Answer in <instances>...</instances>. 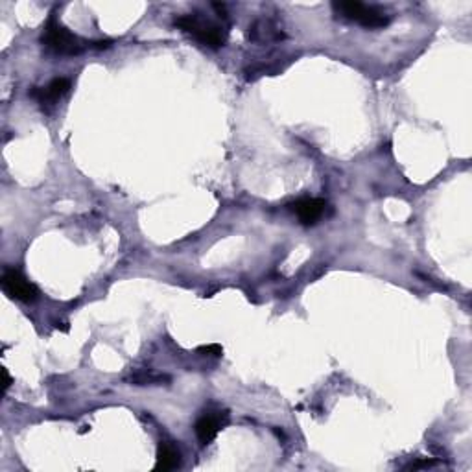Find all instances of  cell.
Listing matches in <instances>:
<instances>
[{"instance_id": "cell-1", "label": "cell", "mask_w": 472, "mask_h": 472, "mask_svg": "<svg viewBox=\"0 0 472 472\" xmlns=\"http://www.w3.org/2000/svg\"><path fill=\"white\" fill-rule=\"evenodd\" d=\"M43 44L52 50V52L59 54V56H76V54L83 52L87 47H91L85 41H81L78 35H74L68 28H65L61 23L50 17V20L44 26L43 32Z\"/></svg>"}, {"instance_id": "cell-2", "label": "cell", "mask_w": 472, "mask_h": 472, "mask_svg": "<svg viewBox=\"0 0 472 472\" xmlns=\"http://www.w3.org/2000/svg\"><path fill=\"white\" fill-rule=\"evenodd\" d=\"M332 10H334V13L338 15V17H341V19L362 24L363 28H384V26H387V23H389L386 13H382V11L377 10V8L362 4V2H356V0L334 2V4H332Z\"/></svg>"}, {"instance_id": "cell-3", "label": "cell", "mask_w": 472, "mask_h": 472, "mask_svg": "<svg viewBox=\"0 0 472 472\" xmlns=\"http://www.w3.org/2000/svg\"><path fill=\"white\" fill-rule=\"evenodd\" d=\"M176 26L186 32V34L194 35L198 41H201L203 44L210 48H219L224 47L225 43V32L222 26L218 24L210 23V20H203L196 15H183V17H177Z\"/></svg>"}, {"instance_id": "cell-4", "label": "cell", "mask_w": 472, "mask_h": 472, "mask_svg": "<svg viewBox=\"0 0 472 472\" xmlns=\"http://www.w3.org/2000/svg\"><path fill=\"white\" fill-rule=\"evenodd\" d=\"M2 290L8 297L23 301V303H32L39 296L37 286L32 284L19 270H13V267H8L2 275Z\"/></svg>"}, {"instance_id": "cell-5", "label": "cell", "mask_w": 472, "mask_h": 472, "mask_svg": "<svg viewBox=\"0 0 472 472\" xmlns=\"http://www.w3.org/2000/svg\"><path fill=\"white\" fill-rule=\"evenodd\" d=\"M325 203L323 200H315V198H305V200H299L296 203H291V210L296 212L297 218L303 222L305 225L315 224L317 219L321 218V214L325 212Z\"/></svg>"}, {"instance_id": "cell-6", "label": "cell", "mask_w": 472, "mask_h": 472, "mask_svg": "<svg viewBox=\"0 0 472 472\" xmlns=\"http://www.w3.org/2000/svg\"><path fill=\"white\" fill-rule=\"evenodd\" d=\"M68 89H71V81L67 78H56L47 87H35L32 96H35L41 104H52V102L59 100Z\"/></svg>"}, {"instance_id": "cell-7", "label": "cell", "mask_w": 472, "mask_h": 472, "mask_svg": "<svg viewBox=\"0 0 472 472\" xmlns=\"http://www.w3.org/2000/svg\"><path fill=\"white\" fill-rule=\"evenodd\" d=\"M224 426V420H222V415H212L205 413L196 423V435L203 444H209L212 439L218 435L219 428Z\"/></svg>"}, {"instance_id": "cell-8", "label": "cell", "mask_w": 472, "mask_h": 472, "mask_svg": "<svg viewBox=\"0 0 472 472\" xmlns=\"http://www.w3.org/2000/svg\"><path fill=\"white\" fill-rule=\"evenodd\" d=\"M181 463V454L179 450L170 443H161L157 450V465H155V471H174V468L179 467Z\"/></svg>"}, {"instance_id": "cell-9", "label": "cell", "mask_w": 472, "mask_h": 472, "mask_svg": "<svg viewBox=\"0 0 472 472\" xmlns=\"http://www.w3.org/2000/svg\"><path fill=\"white\" fill-rule=\"evenodd\" d=\"M200 353L203 354H210V356H222V353H224V349L219 347V345L212 344V345H203V347L198 349Z\"/></svg>"}, {"instance_id": "cell-10", "label": "cell", "mask_w": 472, "mask_h": 472, "mask_svg": "<svg viewBox=\"0 0 472 472\" xmlns=\"http://www.w3.org/2000/svg\"><path fill=\"white\" fill-rule=\"evenodd\" d=\"M109 47H111L109 39H105V41H95V43H91V48H98V50H102V48H109Z\"/></svg>"}, {"instance_id": "cell-11", "label": "cell", "mask_w": 472, "mask_h": 472, "mask_svg": "<svg viewBox=\"0 0 472 472\" xmlns=\"http://www.w3.org/2000/svg\"><path fill=\"white\" fill-rule=\"evenodd\" d=\"M2 375H4V387L6 389H8V387L11 386V377H10V373H8V369H2Z\"/></svg>"}]
</instances>
